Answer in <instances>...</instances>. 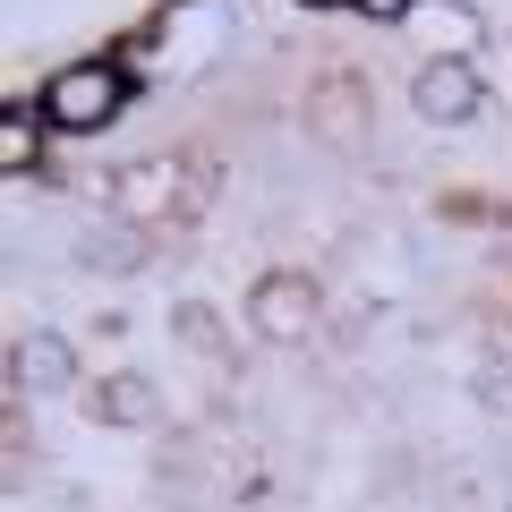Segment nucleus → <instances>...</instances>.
<instances>
[{
  "instance_id": "7",
  "label": "nucleus",
  "mask_w": 512,
  "mask_h": 512,
  "mask_svg": "<svg viewBox=\"0 0 512 512\" xmlns=\"http://www.w3.org/2000/svg\"><path fill=\"white\" fill-rule=\"evenodd\" d=\"M137 393H146V384H111V393H103V419H146Z\"/></svg>"
},
{
  "instance_id": "1",
  "label": "nucleus",
  "mask_w": 512,
  "mask_h": 512,
  "mask_svg": "<svg viewBox=\"0 0 512 512\" xmlns=\"http://www.w3.org/2000/svg\"><path fill=\"white\" fill-rule=\"evenodd\" d=\"M120 94H128V77L103 69V60H86V69H60V77H52L43 111H52L60 128H103L111 111H120Z\"/></svg>"
},
{
  "instance_id": "2",
  "label": "nucleus",
  "mask_w": 512,
  "mask_h": 512,
  "mask_svg": "<svg viewBox=\"0 0 512 512\" xmlns=\"http://www.w3.org/2000/svg\"><path fill=\"white\" fill-rule=\"evenodd\" d=\"M248 325L265 333V342H299V333L316 325V282L308 274H265L248 291Z\"/></svg>"
},
{
  "instance_id": "3",
  "label": "nucleus",
  "mask_w": 512,
  "mask_h": 512,
  "mask_svg": "<svg viewBox=\"0 0 512 512\" xmlns=\"http://www.w3.org/2000/svg\"><path fill=\"white\" fill-rule=\"evenodd\" d=\"M180 180H188V163H137V171H120L111 205H120L128 222H163V214H180V205H197Z\"/></svg>"
},
{
  "instance_id": "8",
  "label": "nucleus",
  "mask_w": 512,
  "mask_h": 512,
  "mask_svg": "<svg viewBox=\"0 0 512 512\" xmlns=\"http://www.w3.org/2000/svg\"><path fill=\"white\" fill-rule=\"evenodd\" d=\"M316 9H342V0H316Z\"/></svg>"
},
{
  "instance_id": "5",
  "label": "nucleus",
  "mask_w": 512,
  "mask_h": 512,
  "mask_svg": "<svg viewBox=\"0 0 512 512\" xmlns=\"http://www.w3.org/2000/svg\"><path fill=\"white\" fill-rule=\"evenodd\" d=\"M0 163H9V171L35 163V120H26V111H9V120H0Z\"/></svg>"
},
{
  "instance_id": "6",
  "label": "nucleus",
  "mask_w": 512,
  "mask_h": 512,
  "mask_svg": "<svg viewBox=\"0 0 512 512\" xmlns=\"http://www.w3.org/2000/svg\"><path fill=\"white\" fill-rule=\"evenodd\" d=\"M26 367H35L43 384H60V376H69V350H60V342H35V350H26Z\"/></svg>"
},
{
  "instance_id": "4",
  "label": "nucleus",
  "mask_w": 512,
  "mask_h": 512,
  "mask_svg": "<svg viewBox=\"0 0 512 512\" xmlns=\"http://www.w3.org/2000/svg\"><path fill=\"white\" fill-rule=\"evenodd\" d=\"M410 103H419V120H470L478 111V77H470V60H427L419 69V86H410Z\"/></svg>"
}]
</instances>
